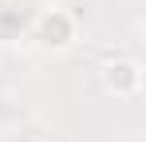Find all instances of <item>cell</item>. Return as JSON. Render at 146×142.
Masks as SVG:
<instances>
[{"instance_id":"6da1fadb","label":"cell","mask_w":146,"mask_h":142,"mask_svg":"<svg viewBox=\"0 0 146 142\" xmlns=\"http://www.w3.org/2000/svg\"><path fill=\"white\" fill-rule=\"evenodd\" d=\"M99 79H103L107 95H115V99H138L142 95V63L130 59V55L107 59L103 71H99Z\"/></svg>"},{"instance_id":"7a4b0ae2","label":"cell","mask_w":146,"mask_h":142,"mask_svg":"<svg viewBox=\"0 0 146 142\" xmlns=\"http://www.w3.org/2000/svg\"><path fill=\"white\" fill-rule=\"evenodd\" d=\"M75 36H79V24L67 8H44L40 12V20H36V40L51 51H63V47L75 44Z\"/></svg>"}]
</instances>
